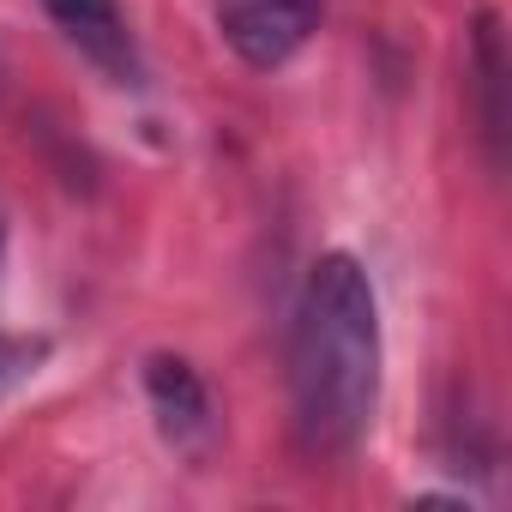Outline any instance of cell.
Returning <instances> with one entry per match:
<instances>
[{"mask_svg": "<svg viewBox=\"0 0 512 512\" xmlns=\"http://www.w3.org/2000/svg\"><path fill=\"white\" fill-rule=\"evenodd\" d=\"M145 398L175 452H199L211 440V392L181 356H151L145 362Z\"/></svg>", "mask_w": 512, "mask_h": 512, "instance_id": "obj_4", "label": "cell"}, {"mask_svg": "<svg viewBox=\"0 0 512 512\" xmlns=\"http://www.w3.org/2000/svg\"><path fill=\"white\" fill-rule=\"evenodd\" d=\"M290 410L308 452H350L380 410V302L350 253L308 272L290 332Z\"/></svg>", "mask_w": 512, "mask_h": 512, "instance_id": "obj_1", "label": "cell"}, {"mask_svg": "<svg viewBox=\"0 0 512 512\" xmlns=\"http://www.w3.org/2000/svg\"><path fill=\"white\" fill-rule=\"evenodd\" d=\"M470 73H476V97H482V139H488V151H494V163H500V133H506V115H500V73H506V61H500V19H494V13L476 19Z\"/></svg>", "mask_w": 512, "mask_h": 512, "instance_id": "obj_5", "label": "cell"}, {"mask_svg": "<svg viewBox=\"0 0 512 512\" xmlns=\"http://www.w3.org/2000/svg\"><path fill=\"white\" fill-rule=\"evenodd\" d=\"M49 362V338H13L0 332V404H7L19 386H31Z\"/></svg>", "mask_w": 512, "mask_h": 512, "instance_id": "obj_6", "label": "cell"}, {"mask_svg": "<svg viewBox=\"0 0 512 512\" xmlns=\"http://www.w3.org/2000/svg\"><path fill=\"white\" fill-rule=\"evenodd\" d=\"M43 7L97 73H109L115 85H139V43L127 31L121 0H43Z\"/></svg>", "mask_w": 512, "mask_h": 512, "instance_id": "obj_3", "label": "cell"}, {"mask_svg": "<svg viewBox=\"0 0 512 512\" xmlns=\"http://www.w3.org/2000/svg\"><path fill=\"white\" fill-rule=\"evenodd\" d=\"M326 0H217V31L247 67H284L320 25Z\"/></svg>", "mask_w": 512, "mask_h": 512, "instance_id": "obj_2", "label": "cell"}]
</instances>
